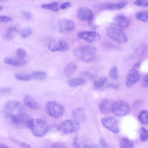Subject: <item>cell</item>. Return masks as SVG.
<instances>
[{
  "label": "cell",
  "instance_id": "1",
  "mask_svg": "<svg viewBox=\"0 0 148 148\" xmlns=\"http://www.w3.org/2000/svg\"><path fill=\"white\" fill-rule=\"evenodd\" d=\"M5 115L7 121L14 127L21 129L30 128L32 119L27 113L24 112L15 114L6 112Z\"/></svg>",
  "mask_w": 148,
  "mask_h": 148
},
{
  "label": "cell",
  "instance_id": "2",
  "mask_svg": "<svg viewBox=\"0 0 148 148\" xmlns=\"http://www.w3.org/2000/svg\"><path fill=\"white\" fill-rule=\"evenodd\" d=\"M97 51V49L95 47L90 45H85L75 49L74 51V54L82 61L89 62L94 60Z\"/></svg>",
  "mask_w": 148,
  "mask_h": 148
},
{
  "label": "cell",
  "instance_id": "3",
  "mask_svg": "<svg viewBox=\"0 0 148 148\" xmlns=\"http://www.w3.org/2000/svg\"><path fill=\"white\" fill-rule=\"evenodd\" d=\"M29 128L34 136L38 137H42L47 134L49 127L44 120L36 118L32 119Z\"/></svg>",
  "mask_w": 148,
  "mask_h": 148
},
{
  "label": "cell",
  "instance_id": "4",
  "mask_svg": "<svg viewBox=\"0 0 148 148\" xmlns=\"http://www.w3.org/2000/svg\"><path fill=\"white\" fill-rule=\"evenodd\" d=\"M44 110L48 115L53 118H58L63 115L64 108L62 104L57 101H49L46 103Z\"/></svg>",
  "mask_w": 148,
  "mask_h": 148
},
{
  "label": "cell",
  "instance_id": "5",
  "mask_svg": "<svg viewBox=\"0 0 148 148\" xmlns=\"http://www.w3.org/2000/svg\"><path fill=\"white\" fill-rule=\"evenodd\" d=\"M111 112L116 116H122L129 114L131 109L128 103L124 100L118 99L112 102Z\"/></svg>",
  "mask_w": 148,
  "mask_h": 148
},
{
  "label": "cell",
  "instance_id": "6",
  "mask_svg": "<svg viewBox=\"0 0 148 148\" xmlns=\"http://www.w3.org/2000/svg\"><path fill=\"white\" fill-rule=\"evenodd\" d=\"M80 123L75 119H69L62 121L58 126V130L64 134L75 133L79 130Z\"/></svg>",
  "mask_w": 148,
  "mask_h": 148
},
{
  "label": "cell",
  "instance_id": "7",
  "mask_svg": "<svg viewBox=\"0 0 148 148\" xmlns=\"http://www.w3.org/2000/svg\"><path fill=\"white\" fill-rule=\"evenodd\" d=\"M106 35L110 39L120 44L127 42V36L121 29L116 27L108 28L106 31Z\"/></svg>",
  "mask_w": 148,
  "mask_h": 148
},
{
  "label": "cell",
  "instance_id": "8",
  "mask_svg": "<svg viewBox=\"0 0 148 148\" xmlns=\"http://www.w3.org/2000/svg\"><path fill=\"white\" fill-rule=\"evenodd\" d=\"M102 125L108 130L115 133L119 132L118 122L115 118L112 117H106L101 119Z\"/></svg>",
  "mask_w": 148,
  "mask_h": 148
},
{
  "label": "cell",
  "instance_id": "9",
  "mask_svg": "<svg viewBox=\"0 0 148 148\" xmlns=\"http://www.w3.org/2000/svg\"><path fill=\"white\" fill-rule=\"evenodd\" d=\"M59 31L61 32H69L73 31L75 27V23L71 20L62 18L57 21Z\"/></svg>",
  "mask_w": 148,
  "mask_h": 148
},
{
  "label": "cell",
  "instance_id": "10",
  "mask_svg": "<svg viewBox=\"0 0 148 148\" xmlns=\"http://www.w3.org/2000/svg\"><path fill=\"white\" fill-rule=\"evenodd\" d=\"M47 47L49 50L53 52L65 51H67L69 48L68 43L63 40L52 41L49 43Z\"/></svg>",
  "mask_w": 148,
  "mask_h": 148
},
{
  "label": "cell",
  "instance_id": "11",
  "mask_svg": "<svg viewBox=\"0 0 148 148\" xmlns=\"http://www.w3.org/2000/svg\"><path fill=\"white\" fill-rule=\"evenodd\" d=\"M127 1H126L114 3H103L96 5V7L102 10H117L125 7L127 4Z\"/></svg>",
  "mask_w": 148,
  "mask_h": 148
},
{
  "label": "cell",
  "instance_id": "12",
  "mask_svg": "<svg viewBox=\"0 0 148 148\" xmlns=\"http://www.w3.org/2000/svg\"><path fill=\"white\" fill-rule=\"evenodd\" d=\"M77 37L89 42H93L99 40L101 38L100 34L95 31H83L77 34Z\"/></svg>",
  "mask_w": 148,
  "mask_h": 148
},
{
  "label": "cell",
  "instance_id": "13",
  "mask_svg": "<svg viewBox=\"0 0 148 148\" xmlns=\"http://www.w3.org/2000/svg\"><path fill=\"white\" fill-rule=\"evenodd\" d=\"M73 145L74 148H90L92 145L87 137L83 135L78 134L74 138Z\"/></svg>",
  "mask_w": 148,
  "mask_h": 148
},
{
  "label": "cell",
  "instance_id": "14",
  "mask_svg": "<svg viewBox=\"0 0 148 148\" xmlns=\"http://www.w3.org/2000/svg\"><path fill=\"white\" fill-rule=\"evenodd\" d=\"M112 24L120 29H125L130 25V21L125 15L119 14L116 15L113 18Z\"/></svg>",
  "mask_w": 148,
  "mask_h": 148
},
{
  "label": "cell",
  "instance_id": "15",
  "mask_svg": "<svg viewBox=\"0 0 148 148\" xmlns=\"http://www.w3.org/2000/svg\"><path fill=\"white\" fill-rule=\"evenodd\" d=\"M4 109L6 112H23L25 106L20 102L15 100H10L6 102L4 106Z\"/></svg>",
  "mask_w": 148,
  "mask_h": 148
},
{
  "label": "cell",
  "instance_id": "16",
  "mask_svg": "<svg viewBox=\"0 0 148 148\" xmlns=\"http://www.w3.org/2000/svg\"><path fill=\"white\" fill-rule=\"evenodd\" d=\"M77 16L78 19L81 21H90L93 17V14L89 8L85 7L79 8L77 13Z\"/></svg>",
  "mask_w": 148,
  "mask_h": 148
},
{
  "label": "cell",
  "instance_id": "17",
  "mask_svg": "<svg viewBox=\"0 0 148 148\" xmlns=\"http://www.w3.org/2000/svg\"><path fill=\"white\" fill-rule=\"evenodd\" d=\"M140 75L136 69L130 70L127 74L126 78L125 84L130 87L137 82L139 79Z\"/></svg>",
  "mask_w": 148,
  "mask_h": 148
},
{
  "label": "cell",
  "instance_id": "18",
  "mask_svg": "<svg viewBox=\"0 0 148 148\" xmlns=\"http://www.w3.org/2000/svg\"><path fill=\"white\" fill-rule=\"evenodd\" d=\"M4 62L14 66L21 67L24 66L27 64L26 60L18 57L8 56L4 59Z\"/></svg>",
  "mask_w": 148,
  "mask_h": 148
},
{
  "label": "cell",
  "instance_id": "19",
  "mask_svg": "<svg viewBox=\"0 0 148 148\" xmlns=\"http://www.w3.org/2000/svg\"><path fill=\"white\" fill-rule=\"evenodd\" d=\"M23 101L25 106L32 109L38 110L40 107L39 103L30 95H26L24 98Z\"/></svg>",
  "mask_w": 148,
  "mask_h": 148
},
{
  "label": "cell",
  "instance_id": "20",
  "mask_svg": "<svg viewBox=\"0 0 148 148\" xmlns=\"http://www.w3.org/2000/svg\"><path fill=\"white\" fill-rule=\"evenodd\" d=\"M112 102L108 99L103 100L100 103L99 108L100 112L104 114H108L111 112V108Z\"/></svg>",
  "mask_w": 148,
  "mask_h": 148
},
{
  "label": "cell",
  "instance_id": "21",
  "mask_svg": "<svg viewBox=\"0 0 148 148\" xmlns=\"http://www.w3.org/2000/svg\"><path fill=\"white\" fill-rule=\"evenodd\" d=\"M72 117L75 119L84 121L86 116L82 108H78L73 110L71 113Z\"/></svg>",
  "mask_w": 148,
  "mask_h": 148
},
{
  "label": "cell",
  "instance_id": "22",
  "mask_svg": "<svg viewBox=\"0 0 148 148\" xmlns=\"http://www.w3.org/2000/svg\"><path fill=\"white\" fill-rule=\"evenodd\" d=\"M119 148H133L134 143L126 137L121 138L119 142Z\"/></svg>",
  "mask_w": 148,
  "mask_h": 148
},
{
  "label": "cell",
  "instance_id": "23",
  "mask_svg": "<svg viewBox=\"0 0 148 148\" xmlns=\"http://www.w3.org/2000/svg\"><path fill=\"white\" fill-rule=\"evenodd\" d=\"M31 79L35 80H40L45 79L47 76V73L42 71H35L30 74Z\"/></svg>",
  "mask_w": 148,
  "mask_h": 148
},
{
  "label": "cell",
  "instance_id": "24",
  "mask_svg": "<svg viewBox=\"0 0 148 148\" xmlns=\"http://www.w3.org/2000/svg\"><path fill=\"white\" fill-rule=\"evenodd\" d=\"M18 31V28L16 27H11L6 30L4 36L7 39H12L16 34Z\"/></svg>",
  "mask_w": 148,
  "mask_h": 148
},
{
  "label": "cell",
  "instance_id": "25",
  "mask_svg": "<svg viewBox=\"0 0 148 148\" xmlns=\"http://www.w3.org/2000/svg\"><path fill=\"white\" fill-rule=\"evenodd\" d=\"M77 69V65L73 63H69L67 64L64 67V72L67 76L73 74Z\"/></svg>",
  "mask_w": 148,
  "mask_h": 148
},
{
  "label": "cell",
  "instance_id": "26",
  "mask_svg": "<svg viewBox=\"0 0 148 148\" xmlns=\"http://www.w3.org/2000/svg\"><path fill=\"white\" fill-rule=\"evenodd\" d=\"M138 118L142 123L148 124V111L145 110H141L138 114Z\"/></svg>",
  "mask_w": 148,
  "mask_h": 148
},
{
  "label": "cell",
  "instance_id": "27",
  "mask_svg": "<svg viewBox=\"0 0 148 148\" xmlns=\"http://www.w3.org/2000/svg\"><path fill=\"white\" fill-rule=\"evenodd\" d=\"M41 7L43 9L53 11H57L59 10L58 3L56 2L42 4Z\"/></svg>",
  "mask_w": 148,
  "mask_h": 148
},
{
  "label": "cell",
  "instance_id": "28",
  "mask_svg": "<svg viewBox=\"0 0 148 148\" xmlns=\"http://www.w3.org/2000/svg\"><path fill=\"white\" fill-rule=\"evenodd\" d=\"M135 16L138 20L143 22H148V11H140L136 13Z\"/></svg>",
  "mask_w": 148,
  "mask_h": 148
},
{
  "label": "cell",
  "instance_id": "29",
  "mask_svg": "<svg viewBox=\"0 0 148 148\" xmlns=\"http://www.w3.org/2000/svg\"><path fill=\"white\" fill-rule=\"evenodd\" d=\"M85 82L84 79L81 78H73L69 82V85L71 86H76L83 84Z\"/></svg>",
  "mask_w": 148,
  "mask_h": 148
},
{
  "label": "cell",
  "instance_id": "30",
  "mask_svg": "<svg viewBox=\"0 0 148 148\" xmlns=\"http://www.w3.org/2000/svg\"><path fill=\"white\" fill-rule=\"evenodd\" d=\"M15 77L16 79L23 81H28L32 79L30 74L25 73H16Z\"/></svg>",
  "mask_w": 148,
  "mask_h": 148
},
{
  "label": "cell",
  "instance_id": "31",
  "mask_svg": "<svg viewBox=\"0 0 148 148\" xmlns=\"http://www.w3.org/2000/svg\"><path fill=\"white\" fill-rule=\"evenodd\" d=\"M32 29L29 27H26L23 28L21 31L20 34L21 37L25 38L29 37L32 34Z\"/></svg>",
  "mask_w": 148,
  "mask_h": 148
},
{
  "label": "cell",
  "instance_id": "32",
  "mask_svg": "<svg viewBox=\"0 0 148 148\" xmlns=\"http://www.w3.org/2000/svg\"><path fill=\"white\" fill-rule=\"evenodd\" d=\"M141 140L145 141L148 140V130L143 127H141L139 130Z\"/></svg>",
  "mask_w": 148,
  "mask_h": 148
},
{
  "label": "cell",
  "instance_id": "33",
  "mask_svg": "<svg viewBox=\"0 0 148 148\" xmlns=\"http://www.w3.org/2000/svg\"><path fill=\"white\" fill-rule=\"evenodd\" d=\"M107 81V78L105 77H100L98 80L95 81L93 85L96 88H99L103 86Z\"/></svg>",
  "mask_w": 148,
  "mask_h": 148
},
{
  "label": "cell",
  "instance_id": "34",
  "mask_svg": "<svg viewBox=\"0 0 148 148\" xmlns=\"http://www.w3.org/2000/svg\"><path fill=\"white\" fill-rule=\"evenodd\" d=\"M110 75L112 79L115 80L118 77V71L116 67H113L112 68L110 71Z\"/></svg>",
  "mask_w": 148,
  "mask_h": 148
},
{
  "label": "cell",
  "instance_id": "35",
  "mask_svg": "<svg viewBox=\"0 0 148 148\" xmlns=\"http://www.w3.org/2000/svg\"><path fill=\"white\" fill-rule=\"evenodd\" d=\"M16 54L18 57L23 59L26 56L27 52L24 49L20 48L16 50Z\"/></svg>",
  "mask_w": 148,
  "mask_h": 148
},
{
  "label": "cell",
  "instance_id": "36",
  "mask_svg": "<svg viewBox=\"0 0 148 148\" xmlns=\"http://www.w3.org/2000/svg\"><path fill=\"white\" fill-rule=\"evenodd\" d=\"M134 3L136 5L139 7H148V0H136L134 2Z\"/></svg>",
  "mask_w": 148,
  "mask_h": 148
},
{
  "label": "cell",
  "instance_id": "37",
  "mask_svg": "<svg viewBox=\"0 0 148 148\" xmlns=\"http://www.w3.org/2000/svg\"><path fill=\"white\" fill-rule=\"evenodd\" d=\"M50 148H69L65 144L60 142L53 144Z\"/></svg>",
  "mask_w": 148,
  "mask_h": 148
},
{
  "label": "cell",
  "instance_id": "38",
  "mask_svg": "<svg viewBox=\"0 0 148 148\" xmlns=\"http://www.w3.org/2000/svg\"><path fill=\"white\" fill-rule=\"evenodd\" d=\"M21 14L23 17L26 20L29 21L32 19V14L30 12L26 11H23L22 12Z\"/></svg>",
  "mask_w": 148,
  "mask_h": 148
},
{
  "label": "cell",
  "instance_id": "39",
  "mask_svg": "<svg viewBox=\"0 0 148 148\" xmlns=\"http://www.w3.org/2000/svg\"><path fill=\"white\" fill-rule=\"evenodd\" d=\"M12 19L10 17L5 15H2L0 16V21L3 23H7L11 21Z\"/></svg>",
  "mask_w": 148,
  "mask_h": 148
},
{
  "label": "cell",
  "instance_id": "40",
  "mask_svg": "<svg viewBox=\"0 0 148 148\" xmlns=\"http://www.w3.org/2000/svg\"><path fill=\"white\" fill-rule=\"evenodd\" d=\"M99 143L101 148H108L109 146L105 140L102 138H100L99 140Z\"/></svg>",
  "mask_w": 148,
  "mask_h": 148
},
{
  "label": "cell",
  "instance_id": "41",
  "mask_svg": "<svg viewBox=\"0 0 148 148\" xmlns=\"http://www.w3.org/2000/svg\"><path fill=\"white\" fill-rule=\"evenodd\" d=\"M142 86L144 87H148V74L145 75L144 77L142 82Z\"/></svg>",
  "mask_w": 148,
  "mask_h": 148
},
{
  "label": "cell",
  "instance_id": "42",
  "mask_svg": "<svg viewBox=\"0 0 148 148\" xmlns=\"http://www.w3.org/2000/svg\"><path fill=\"white\" fill-rule=\"evenodd\" d=\"M12 90V88L10 87H5L1 88L0 92L1 93H5L10 92Z\"/></svg>",
  "mask_w": 148,
  "mask_h": 148
},
{
  "label": "cell",
  "instance_id": "43",
  "mask_svg": "<svg viewBox=\"0 0 148 148\" xmlns=\"http://www.w3.org/2000/svg\"><path fill=\"white\" fill-rule=\"evenodd\" d=\"M71 5V4L69 2H66L62 4L60 7L61 9H64L69 7Z\"/></svg>",
  "mask_w": 148,
  "mask_h": 148
},
{
  "label": "cell",
  "instance_id": "44",
  "mask_svg": "<svg viewBox=\"0 0 148 148\" xmlns=\"http://www.w3.org/2000/svg\"><path fill=\"white\" fill-rule=\"evenodd\" d=\"M108 86L111 88L117 89L119 88V85L112 83H109L108 84Z\"/></svg>",
  "mask_w": 148,
  "mask_h": 148
},
{
  "label": "cell",
  "instance_id": "45",
  "mask_svg": "<svg viewBox=\"0 0 148 148\" xmlns=\"http://www.w3.org/2000/svg\"><path fill=\"white\" fill-rule=\"evenodd\" d=\"M20 145L23 148H32L29 145L25 143H21Z\"/></svg>",
  "mask_w": 148,
  "mask_h": 148
},
{
  "label": "cell",
  "instance_id": "46",
  "mask_svg": "<svg viewBox=\"0 0 148 148\" xmlns=\"http://www.w3.org/2000/svg\"><path fill=\"white\" fill-rule=\"evenodd\" d=\"M0 148H10V147L6 145L0 144Z\"/></svg>",
  "mask_w": 148,
  "mask_h": 148
},
{
  "label": "cell",
  "instance_id": "47",
  "mask_svg": "<svg viewBox=\"0 0 148 148\" xmlns=\"http://www.w3.org/2000/svg\"><path fill=\"white\" fill-rule=\"evenodd\" d=\"M90 148H101L97 145H91Z\"/></svg>",
  "mask_w": 148,
  "mask_h": 148
},
{
  "label": "cell",
  "instance_id": "48",
  "mask_svg": "<svg viewBox=\"0 0 148 148\" xmlns=\"http://www.w3.org/2000/svg\"><path fill=\"white\" fill-rule=\"evenodd\" d=\"M3 8V6L2 5H0V10H2Z\"/></svg>",
  "mask_w": 148,
  "mask_h": 148
},
{
  "label": "cell",
  "instance_id": "49",
  "mask_svg": "<svg viewBox=\"0 0 148 148\" xmlns=\"http://www.w3.org/2000/svg\"><path fill=\"white\" fill-rule=\"evenodd\" d=\"M7 1V0H0V2H1V3H2V2H5L6 1Z\"/></svg>",
  "mask_w": 148,
  "mask_h": 148
}]
</instances>
